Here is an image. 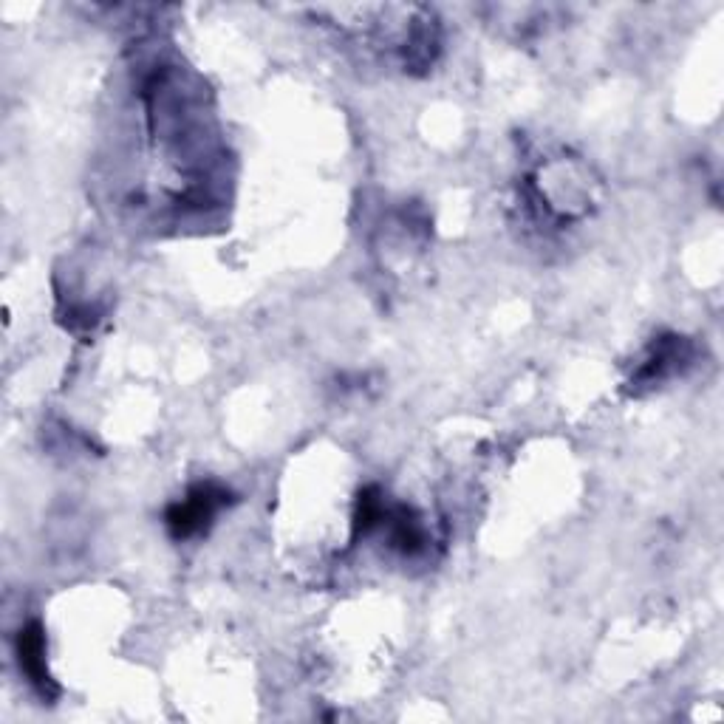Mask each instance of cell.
Masks as SVG:
<instances>
[{
	"mask_svg": "<svg viewBox=\"0 0 724 724\" xmlns=\"http://www.w3.org/2000/svg\"><path fill=\"white\" fill-rule=\"evenodd\" d=\"M20 665L34 685H40V691L46 693L49 674H46V657H43V634L37 626H29L20 637Z\"/></svg>",
	"mask_w": 724,
	"mask_h": 724,
	"instance_id": "obj_1",
	"label": "cell"
}]
</instances>
